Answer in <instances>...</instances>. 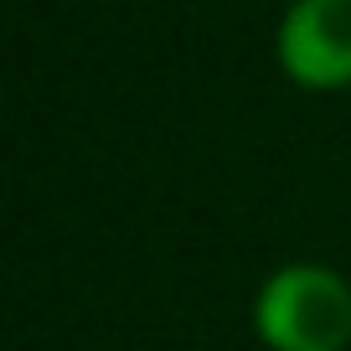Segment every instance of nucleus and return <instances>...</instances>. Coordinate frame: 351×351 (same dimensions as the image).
<instances>
[{"label": "nucleus", "mask_w": 351, "mask_h": 351, "mask_svg": "<svg viewBox=\"0 0 351 351\" xmlns=\"http://www.w3.org/2000/svg\"><path fill=\"white\" fill-rule=\"evenodd\" d=\"M274 57L310 93L351 88V0H289L274 32Z\"/></svg>", "instance_id": "f03ea898"}, {"label": "nucleus", "mask_w": 351, "mask_h": 351, "mask_svg": "<svg viewBox=\"0 0 351 351\" xmlns=\"http://www.w3.org/2000/svg\"><path fill=\"white\" fill-rule=\"evenodd\" d=\"M253 330L269 351H346L351 285L330 263H285L253 295Z\"/></svg>", "instance_id": "f257e3e1"}]
</instances>
